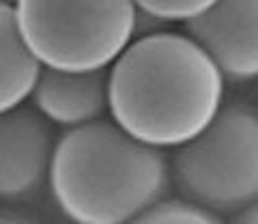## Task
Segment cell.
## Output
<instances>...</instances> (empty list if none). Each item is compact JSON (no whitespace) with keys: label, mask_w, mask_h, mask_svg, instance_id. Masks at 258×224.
<instances>
[{"label":"cell","mask_w":258,"mask_h":224,"mask_svg":"<svg viewBox=\"0 0 258 224\" xmlns=\"http://www.w3.org/2000/svg\"><path fill=\"white\" fill-rule=\"evenodd\" d=\"M110 119L157 149H179L224 106L226 76L187 30L140 35L108 67Z\"/></svg>","instance_id":"1"},{"label":"cell","mask_w":258,"mask_h":224,"mask_svg":"<svg viewBox=\"0 0 258 224\" xmlns=\"http://www.w3.org/2000/svg\"><path fill=\"white\" fill-rule=\"evenodd\" d=\"M47 186L74 224H129L168 198L172 166L164 149L99 119L58 136Z\"/></svg>","instance_id":"2"},{"label":"cell","mask_w":258,"mask_h":224,"mask_svg":"<svg viewBox=\"0 0 258 224\" xmlns=\"http://www.w3.org/2000/svg\"><path fill=\"white\" fill-rule=\"evenodd\" d=\"M13 7L41 67L108 69L136 39L134 0H15Z\"/></svg>","instance_id":"3"},{"label":"cell","mask_w":258,"mask_h":224,"mask_svg":"<svg viewBox=\"0 0 258 224\" xmlns=\"http://www.w3.org/2000/svg\"><path fill=\"white\" fill-rule=\"evenodd\" d=\"M172 186L217 215H237L258 201V110L224 103L196 138L174 149Z\"/></svg>","instance_id":"4"},{"label":"cell","mask_w":258,"mask_h":224,"mask_svg":"<svg viewBox=\"0 0 258 224\" xmlns=\"http://www.w3.org/2000/svg\"><path fill=\"white\" fill-rule=\"evenodd\" d=\"M58 136L35 106L0 112V201L18 203L47 186Z\"/></svg>","instance_id":"5"},{"label":"cell","mask_w":258,"mask_h":224,"mask_svg":"<svg viewBox=\"0 0 258 224\" xmlns=\"http://www.w3.org/2000/svg\"><path fill=\"white\" fill-rule=\"evenodd\" d=\"M185 30L213 56L226 80H258V0H217Z\"/></svg>","instance_id":"6"},{"label":"cell","mask_w":258,"mask_h":224,"mask_svg":"<svg viewBox=\"0 0 258 224\" xmlns=\"http://www.w3.org/2000/svg\"><path fill=\"white\" fill-rule=\"evenodd\" d=\"M28 101L54 127L62 130L106 119L110 115L108 69L64 71L43 67Z\"/></svg>","instance_id":"7"},{"label":"cell","mask_w":258,"mask_h":224,"mask_svg":"<svg viewBox=\"0 0 258 224\" xmlns=\"http://www.w3.org/2000/svg\"><path fill=\"white\" fill-rule=\"evenodd\" d=\"M41 69L22 37L15 7L0 0V112L30 99Z\"/></svg>","instance_id":"8"},{"label":"cell","mask_w":258,"mask_h":224,"mask_svg":"<svg viewBox=\"0 0 258 224\" xmlns=\"http://www.w3.org/2000/svg\"><path fill=\"white\" fill-rule=\"evenodd\" d=\"M129 224H226L222 215L205 209L187 198H164Z\"/></svg>","instance_id":"9"},{"label":"cell","mask_w":258,"mask_h":224,"mask_svg":"<svg viewBox=\"0 0 258 224\" xmlns=\"http://www.w3.org/2000/svg\"><path fill=\"white\" fill-rule=\"evenodd\" d=\"M138 11L149 13L166 24L181 22L183 26L209 11L217 0H134Z\"/></svg>","instance_id":"10"},{"label":"cell","mask_w":258,"mask_h":224,"mask_svg":"<svg viewBox=\"0 0 258 224\" xmlns=\"http://www.w3.org/2000/svg\"><path fill=\"white\" fill-rule=\"evenodd\" d=\"M0 224H41L30 213H24L13 207H0Z\"/></svg>","instance_id":"11"},{"label":"cell","mask_w":258,"mask_h":224,"mask_svg":"<svg viewBox=\"0 0 258 224\" xmlns=\"http://www.w3.org/2000/svg\"><path fill=\"white\" fill-rule=\"evenodd\" d=\"M232 224H258V201L252 203L249 207H245L243 211H239L235 215V222Z\"/></svg>","instance_id":"12"},{"label":"cell","mask_w":258,"mask_h":224,"mask_svg":"<svg viewBox=\"0 0 258 224\" xmlns=\"http://www.w3.org/2000/svg\"><path fill=\"white\" fill-rule=\"evenodd\" d=\"M3 3H11V5H13V3H15V0H3Z\"/></svg>","instance_id":"13"}]
</instances>
